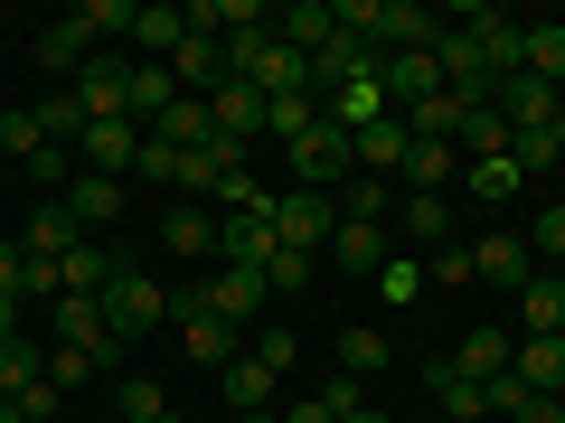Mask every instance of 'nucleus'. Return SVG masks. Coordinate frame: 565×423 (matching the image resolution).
I'll use <instances>...</instances> for the list:
<instances>
[{
  "mask_svg": "<svg viewBox=\"0 0 565 423\" xmlns=\"http://www.w3.org/2000/svg\"><path fill=\"white\" fill-rule=\"evenodd\" d=\"M424 282H434V292H452V282H481L471 245H434V254H424Z\"/></svg>",
  "mask_w": 565,
  "mask_h": 423,
  "instance_id": "obj_43",
  "label": "nucleus"
},
{
  "mask_svg": "<svg viewBox=\"0 0 565 423\" xmlns=\"http://www.w3.org/2000/svg\"><path fill=\"white\" fill-rule=\"evenodd\" d=\"M556 180H565V170H556Z\"/></svg>",
  "mask_w": 565,
  "mask_h": 423,
  "instance_id": "obj_59",
  "label": "nucleus"
},
{
  "mask_svg": "<svg viewBox=\"0 0 565 423\" xmlns=\"http://www.w3.org/2000/svg\"><path fill=\"white\" fill-rule=\"evenodd\" d=\"M57 207H66V217L85 226V236H95V226H114V217H122V180H104V170H76Z\"/></svg>",
  "mask_w": 565,
  "mask_h": 423,
  "instance_id": "obj_16",
  "label": "nucleus"
},
{
  "mask_svg": "<svg viewBox=\"0 0 565 423\" xmlns=\"http://www.w3.org/2000/svg\"><path fill=\"white\" fill-rule=\"evenodd\" d=\"M377 85H386V104H396V113H415V104L444 95V66H434V57H377Z\"/></svg>",
  "mask_w": 565,
  "mask_h": 423,
  "instance_id": "obj_14",
  "label": "nucleus"
},
{
  "mask_svg": "<svg viewBox=\"0 0 565 423\" xmlns=\"http://www.w3.org/2000/svg\"><path fill=\"white\" fill-rule=\"evenodd\" d=\"M264 226H274L282 245H302V254H330L340 198H330V188H274V198H264Z\"/></svg>",
  "mask_w": 565,
  "mask_h": 423,
  "instance_id": "obj_1",
  "label": "nucleus"
},
{
  "mask_svg": "<svg viewBox=\"0 0 565 423\" xmlns=\"http://www.w3.org/2000/svg\"><path fill=\"white\" fill-rule=\"evenodd\" d=\"M377 302L386 311H415L424 302V254H386L377 263Z\"/></svg>",
  "mask_w": 565,
  "mask_h": 423,
  "instance_id": "obj_35",
  "label": "nucleus"
},
{
  "mask_svg": "<svg viewBox=\"0 0 565 423\" xmlns=\"http://www.w3.org/2000/svg\"><path fill=\"white\" fill-rule=\"evenodd\" d=\"M405 245H452V198H405Z\"/></svg>",
  "mask_w": 565,
  "mask_h": 423,
  "instance_id": "obj_38",
  "label": "nucleus"
},
{
  "mask_svg": "<svg viewBox=\"0 0 565 423\" xmlns=\"http://www.w3.org/2000/svg\"><path fill=\"white\" fill-rule=\"evenodd\" d=\"M349 151H359L367 180H405V151H415V132H405V113H386V122H367Z\"/></svg>",
  "mask_w": 565,
  "mask_h": 423,
  "instance_id": "obj_13",
  "label": "nucleus"
},
{
  "mask_svg": "<svg viewBox=\"0 0 565 423\" xmlns=\"http://www.w3.org/2000/svg\"><path fill=\"white\" fill-rule=\"evenodd\" d=\"M386 207H396V198H386V180H367V170H349V180H340V217L349 226H386Z\"/></svg>",
  "mask_w": 565,
  "mask_h": 423,
  "instance_id": "obj_36",
  "label": "nucleus"
},
{
  "mask_svg": "<svg viewBox=\"0 0 565 423\" xmlns=\"http://www.w3.org/2000/svg\"><path fill=\"white\" fill-rule=\"evenodd\" d=\"M76 20H85V39H104V29H122V39H132V20H141V0H85Z\"/></svg>",
  "mask_w": 565,
  "mask_h": 423,
  "instance_id": "obj_45",
  "label": "nucleus"
},
{
  "mask_svg": "<svg viewBox=\"0 0 565 423\" xmlns=\"http://www.w3.org/2000/svg\"><path fill=\"white\" fill-rule=\"evenodd\" d=\"M274 39H282V47H302V57H321V47L340 39V20H330V0H292V10L274 20Z\"/></svg>",
  "mask_w": 565,
  "mask_h": 423,
  "instance_id": "obj_24",
  "label": "nucleus"
},
{
  "mask_svg": "<svg viewBox=\"0 0 565 423\" xmlns=\"http://www.w3.org/2000/svg\"><path fill=\"white\" fill-rule=\"evenodd\" d=\"M509 161H519L527 180H556V170H565V141L556 132H519V141H509Z\"/></svg>",
  "mask_w": 565,
  "mask_h": 423,
  "instance_id": "obj_42",
  "label": "nucleus"
},
{
  "mask_svg": "<svg viewBox=\"0 0 565 423\" xmlns=\"http://www.w3.org/2000/svg\"><path fill=\"white\" fill-rule=\"evenodd\" d=\"M85 57H95V39H85V20H76V10H57V20L39 29V66H47V76H76Z\"/></svg>",
  "mask_w": 565,
  "mask_h": 423,
  "instance_id": "obj_21",
  "label": "nucleus"
},
{
  "mask_svg": "<svg viewBox=\"0 0 565 423\" xmlns=\"http://www.w3.org/2000/svg\"><path fill=\"white\" fill-rule=\"evenodd\" d=\"M340 423H386V414H377V404H359V414H340Z\"/></svg>",
  "mask_w": 565,
  "mask_h": 423,
  "instance_id": "obj_55",
  "label": "nucleus"
},
{
  "mask_svg": "<svg viewBox=\"0 0 565 423\" xmlns=\"http://www.w3.org/2000/svg\"><path fill=\"white\" fill-rule=\"evenodd\" d=\"M207 113H217V132H236V141H255V132H264V95H255L245 76H226L217 95H207Z\"/></svg>",
  "mask_w": 565,
  "mask_h": 423,
  "instance_id": "obj_29",
  "label": "nucleus"
},
{
  "mask_svg": "<svg viewBox=\"0 0 565 423\" xmlns=\"http://www.w3.org/2000/svg\"><path fill=\"white\" fill-rule=\"evenodd\" d=\"M170 76H180V95H217V85H226V39L189 29V39H180V57H170Z\"/></svg>",
  "mask_w": 565,
  "mask_h": 423,
  "instance_id": "obj_15",
  "label": "nucleus"
},
{
  "mask_svg": "<svg viewBox=\"0 0 565 423\" xmlns=\"http://www.w3.org/2000/svg\"><path fill=\"white\" fill-rule=\"evenodd\" d=\"M161 245H170V254H199V263H217V217H207V207H170Z\"/></svg>",
  "mask_w": 565,
  "mask_h": 423,
  "instance_id": "obj_33",
  "label": "nucleus"
},
{
  "mask_svg": "<svg viewBox=\"0 0 565 423\" xmlns=\"http://www.w3.org/2000/svg\"><path fill=\"white\" fill-rule=\"evenodd\" d=\"M519 423H565V404H556V395H537V404H527Z\"/></svg>",
  "mask_w": 565,
  "mask_h": 423,
  "instance_id": "obj_53",
  "label": "nucleus"
},
{
  "mask_svg": "<svg viewBox=\"0 0 565 423\" xmlns=\"http://www.w3.org/2000/svg\"><path fill=\"white\" fill-rule=\"evenodd\" d=\"M29 180H47V198H66V180H76V161H66V151H39V161H29Z\"/></svg>",
  "mask_w": 565,
  "mask_h": 423,
  "instance_id": "obj_52",
  "label": "nucleus"
},
{
  "mask_svg": "<svg viewBox=\"0 0 565 423\" xmlns=\"http://www.w3.org/2000/svg\"><path fill=\"white\" fill-rule=\"evenodd\" d=\"M0 302H29V245H0Z\"/></svg>",
  "mask_w": 565,
  "mask_h": 423,
  "instance_id": "obj_50",
  "label": "nucleus"
},
{
  "mask_svg": "<svg viewBox=\"0 0 565 423\" xmlns=\"http://www.w3.org/2000/svg\"><path fill=\"white\" fill-rule=\"evenodd\" d=\"M132 161H141V122H85V141H76V170L132 180Z\"/></svg>",
  "mask_w": 565,
  "mask_h": 423,
  "instance_id": "obj_8",
  "label": "nucleus"
},
{
  "mask_svg": "<svg viewBox=\"0 0 565 423\" xmlns=\"http://www.w3.org/2000/svg\"><path fill=\"white\" fill-rule=\"evenodd\" d=\"M180 39H189V10H170V0H141V20H132V57L170 66V57H180Z\"/></svg>",
  "mask_w": 565,
  "mask_h": 423,
  "instance_id": "obj_17",
  "label": "nucleus"
},
{
  "mask_svg": "<svg viewBox=\"0 0 565 423\" xmlns=\"http://www.w3.org/2000/svg\"><path fill=\"white\" fill-rule=\"evenodd\" d=\"M282 170H292V188H340L349 170H359V151H349V132L321 113L302 141H282Z\"/></svg>",
  "mask_w": 565,
  "mask_h": 423,
  "instance_id": "obj_2",
  "label": "nucleus"
},
{
  "mask_svg": "<svg viewBox=\"0 0 565 423\" xmlns=\"http://www.w3.org/2000/svg\"><path fill=\"white\" fill-rule=\"evenodd\" d=\"M349 76H377V47L367 39H330L321 57H311V95H340Z\"/></svg>",
  "mask_w": 565,
  "mask_h": 423,
  "instance_id": "obj_19",
  "label": "nucleus"
},
{
  "mask_svg": "<svg viewBox=\"0 0 565 423\" xmlns=\"http://www.w3.org/2000/svg\"><path fill=\"white\" fill-rule=\"evenodd\" d=\"M29 254H39V263H66V254H85V226L66 217L57 198H47L39 217H29Z\"/></svg>",
  "mask_w": 565,
  "mask_h": 423,
  "instance_id": "obj_26",
  "label": "nucleus"
},
{
  "mask_svg": "<svg viewBox=\"0 0 565 423\" xmlns=\"http://www.w3.org/2000/svg\"><path fill=\"white\" fill-rule=\"evenodd\" d=\"M471 263H481V282H500V292H519V282L537 273L527 236H481V245H471Z\"/></svg>",
  "mask_w": 565,
  "mask_h": 423,
  "instance_id": "obj_23",
  "label": "nucleus"
},
{
  "mask_svg": "<svg viewBox=\"0 0 565 423\" xmlns=\"http://www.w3.org/2000/svg\"><path fill=\"white\" fill-rule=\"evenodd\" d=\"M546 273H556V292H565V263H546Z\"/></svg>",
  "mask_w": 565,
  "mask_h": 423,
  "instance_id": "obj_58",
  "label": "nucleus"
},
{
  "mask_svg": "<svg viewBox=\"0 0 565 423\" xmlns=\"http://www.w3.org/2000/svg\"><path fill=\"white\" fill-rule=\"evenodd\" d=\"M519 329H527V339H546V329L565 339V292H556V273H527V282H519Z\"/></svg>",
  "mask_w": 565,
  "mask_h": 423,
  "instance_id": "obj_28",
  "label": "nucleus"
},
{
  "mask_svg": "<svg viewBox=\"0 0 565 423\" xmlns=\"http://www.w3.org/2000/svg\"><path fill=\"white\" fill-rule=\"evenodd\" d=\"M509 377H519L527 395H556L565 404V339H556V329H546V339H519V348H509Z\"/></svg>",
  "mask_w": 565,
  "mask_h": 423,
  "instance_id": "obj_11",
  "label": "nucleus"
},
{
  "mask_svg": "<svg viewBox=\"0 0 565 423\" xmlns=\"http://www.w3.org/2000/svg\"><path fill=\"white\" fill-rule=\"evenodd\" d=\"M170 321H180V358H189V367H236V358H245V339H255V329L217 321L199 292H189V302H170Z\"/></svg>",
  "mask_w": 565,
  "mask_h": 423,
  "instance_id": "obj_3",
  "label": "nucleus"
},
{
  "mask_svg": "<svg viewBox=\"0 0 565 423\" xmlns=\"http://www.w3.org/2000/svg\"><path fill=\"white\" fill-rule=\"evenodd\" d=\"M122 423H170V395H161V386H122Z\"/></svg>",
  "mask_w": 565,
  "mask_h": 423,
  "instance_id": "obj_47",
  "label": "nucleus"
},
{
  "mask_svg": "<svg viewBox=\"0 0 565 423\" xmlns=\"http://www.w3.org/2000/svg\"><path fill=\"white\" fill-rule=\"evenodd\" d=\"M245 348H255V358L274 367V377H292V329H255V339H245Z\"/></svg>",
  "mask_w": 565,
  "mask_h": 423,
  "instance_id": "obj_51",
  "label": "nucleus"
},
{
  "mask_svg": "<svg viewBox=\"0 0 565 423\" xmlns=\"http://www.w3.org/2000/svg\"><path fill=\"white\" fill-rule=\"evenodd\" d=\"M0 151H10V161H39V151H57V141H47V122H39V104H10V113H0Z\"/></svg>",
  "mask_w": 565,
  "mask_h": 423,
  "instance_id": "obj_34",
  "label": "nucleus"
},
{
  "mask_svg": "<svg viewBox=\"0 0 565 423\" xmlns=\"http://www.w3.org/2000/svg\"><path fill=\"white\" fill-rule=\"evenodd\" d=\"M95 367H104V358H85V348H66V339L47 348V386H57V395H76V386L95 377Z\"/></svg>",
  "mask_w": 565,
  "mask_h": 423,
  "instance_id": "obj_44",
  "label": "nucleus"
},
{
  "mask_svg": "<svg viewBox=\"0 0 565 423\" xmlns=\"http://www.w3.org/2000/svg\"><path fill=\"white\" fill-rule=\"evenodd\" d=\"M311 122H321V95H274L264 104V141H302Z\"/></svg>",
  "mask_w": 565,
  "mask_h": 423,
  "instance_id": "obj_37",
  "label": "nucleus"
},
{
  "mask_svg": "<svg viewBox=\"0 0 565 423\" xmlns=\"http://www.w3.org/2000/svg\"><path fill=\"white\" fill-rule=\"evenodd\" d=\"M490 104L509 113V132H556L565 85H546V76H500V85H490Z\"/></svg>",
  "mask_w": 565,
  "mask_h": 423,
  "instance_id": "obj_6",
  "label": "nucleus"
},
{
  "mask_svg": "<svg viewBox=\"0 0 565 423\" xmlns=\"http://www.w3.org/2000/svg\"><path fill=\"white\" fill-rule=\"evenodd\" d=\"M217 386H226V404H236V414H274V386H282V377L255 358V348H245L236 367H217Z\"/></svg>",
  "mask_w": 565,
  "mask_h": 423,
  "instance_id": "obj_20",
  "label": "nucleus"
},
{
  "mask_svg": "<svg viewBox=\"0 0 565 423\" xmlns=\"http://www.w3.org/2000/svg\"><path fill=\"white\" fill-rule=\"evenodd\" d=\"M199 302L217 311V321H236V329H264V302H274V282H264V273H236V263H207Z\"/></svg>",
  "mask_w": 565,
  "mask_h": 423,
  "instance_id": "obj_5",
  "label": "nucleus"
},
{
  "mask_svg": "<svg viewBox=\"0 0 565 423\" xmlns=\"http://www.w3.org/2000/svg\"><path fill=\"white\" fill-rule=\"evenodd\" d=\"M311 263H321V254H302V245H274L264 282H274V292H302V282H311Z\"/></svg>",
  "mask_w": 565,
  "mask_h": 423,
  "instance_id": "obj_46",
  "label": "nucleus"
},
{
  "mask_svg": "<svg viewBox=\"0 0 565 423\" xmlns=\"http://www.w3.org/2000/svg\"><path fill=\"white\" fill-rule=\"evenodd\" d=\"M527 76L565 85V29H556V20H527Z\"/></svg>",
  "mask_w": 565,
  "mask_h": 423,
  "instance_id": "obj_40",
  "label": "nucleus"
},
{
  "mask_svg": "<svg viewBox=\"0 0 565 423\" xmlns=\"http://www.w3.org/2000/svg\"><path fill=\"white\" fill-rule=\"evenodd\" d=\"M424 386H434V404H444V423H490L481 386H471V377H462L452 358H434V367H424Z\"/></svg>",
  "mask_w": 565,
  "mask_h": 423,
  "instance_id": "obj_22",
  "label": "nucleus"
},
{
  "mask_svg": "<svg viewBox=\"0 0 565 423\" xmlns=\"http://www.w3.org/2000/svg\"><path fill=\"white\" fill-rule=\"evenodd\" d=\"M180 161H189V151H170V141H151V132H141V161H132V180H180Z\"/></svg>",
  "mask_w": 565,
  "mask_h": 423,
  "instance_id": "obj_48",
  "label": "nucleus"
},
{
  "mask_svg": "<svg viewBox=\"0 0 565 423\" xmlns=\"http://www.w3.org/2000/svg\"><path fill=\"white\" fill-rule=\"evenodd\" d=\"M509 329H462V348H452V367H462L471 386H490V377H509Z\"/></svg>",
  "mask_w": 565,
  "mask_h": 423,
  "instance_id": "obj_27",
  "label": "nucleus"
},
{
  "mask_svg": "<svg viewBox=\"0 0 565 423\" xmlns=\"http://www.w3.org/2000/svg\"><path fill=\"white\" fill-rule=\"evenodd\" d=\"M509 141H519V132H509L500 104H462V132H452V151H462V161H500Z\"/></svg>",
  "mask_w": 565,
  "mask_h": 423,
  "instance_id": "obj_18",
  "label": "nucleus"
},
{
  "mask_svg": "<svg viewBox=\"0 0 565 423\" xmlns=\"http://www.w3.org/2000/svg\"><path fill=\"white\" fill-rule=\"evenodd\" d=\"M39 377H47V348L29 339V329H20V339H0V404H20Z\"/></svg>",
  "mask_w": 565,
  "mask_h": 423,
  "instance_id": "obj_30",
  "label": "nucleus"
},
{
  "mask_svg": "<svg viewBox=\"0 0 565 423\" xmlns=\"http://www.w3.org/2000/svg\"><path fill=\"white\" fill-rule=\"evenodd\" d=\"M274 226H264V207H236V217H217V263H236V273H264L274 263Z\"/></svg>",
  "mask_w": 565,
  "mask_h": 423,
  "instance_id": "obj_7",
  "label": "nucleus"
},
{
  "mask_svg": "<svg viewBox=\"0 0 565 423\" xmlns=\"http://www.w3.org/2000/svg\"><path fill=\"white\" fill-rule=\"evenodd\" d=\"M217 132V113H207V95H180L161 122H151V141H170V151H199V141Z\"/></svg>",
  "mask_w": 565,
  "mask_h": 423,
  "instance_id": "obj_32",
  "label": "nucleus"
},
{
  "mask_svg": "<svg viewBox=\"0 0 565 423\" xmlns=\"http://www.w3.org/2000/svg\"><path fill=\"white\" fill-rule=\"evenodd\" d=\"M527 254H556V263H565V198H556V207H546V217H537V226H527Z\"/></svg>",
  "mask_w": 565,
  "mask_h": 423,
  "instance_id": "obj_49",
  "label": "nucleus"
},
{
  "mask_svg": "<svg viewBox=\"0 0 565 423\" xmlns=\"http://www.w3.org/2000/svg\"><path fill=\"white\" fill-rule=\"evenodd\" d=\"M0 339H20V302H0Z\"/></svg>",
  "mask_w": 565,
  "mask_h": 423,
  "instance_id": "obj_54",
  "label": "nucleus"
},
{
  "mask_svg": "<svg viewBox=\"0 0 565 423\" xmlns=\"http://www.w3.org/2000/svg\"><path fill=\"white\" fill-rule=\"evenodd\" d=\"M405 180H415V198H444V180H462V151L452 141H415L405 151Z\"/></svg>",
  "mask_w": 565,
  "mask_h": 423,
  "instance_id": "obj_31",
  "label": "nucleus"
},
{
  "mask_svg": "<svg viewBox=\"0 0 565 423\" xmlns=\"http://www.w3.org/2000/svg\"><path fill=\"white\" fill-rule=\"evenodd\" d=\"M95 302H104V329H114V339H141V329H161V321H170V292H161L151 273H132V263L104 282Z\"/></svg>",
  "mask_w": 565,
  "mask_h": 423,
  "instance_id": "obj_4",
  "label": "nucleus"
},
{
  "mask_svg": "<svg viewBox=\"0 0 565 423\" xmlns=\"http://www.w3.org/2000/svg\"><path fill=\"white\" fill-rule=\"evenodd\" d=\"M377 367H386V329H340V377H377Z\"/></svg>",
  "mask_w": 565,
  "mask_h": 423,
  "instance_id": "obj_41",
  "label": "nucleus"
},
{
  "mask_svg": "<svg viewBox=\"0 0 565 423\" xmlns=\"http://www.w3.org/2000/svg\"><path fill=\"white\" fill-rule=\"evenodd\" d=\"M462 188H471V198H519L527 170L509 161V151H500V161H462Z\"/></svg>",
  "mask_w": 565,
  "mask_h": 423,
  "instance_id": "obj_39",
  "label": "nucleus"
},
{
  "mask_svg": "<svg viewBox=\"0 0 565 423\" xmlns=\"http://www.w3.org/2000/svg\"><path fill=\"white\" fill-rule=\"evenodd\" d=\"M57 339L66 348H85V358H114V329H104V302H95V292H57Z\"/></svg>",
  "mask_w": 565,
  "mask_h": 423,
  "instance_id": "obj_10",
  "label": "nucleus"
},
{
  "mask_svg": "<svg viewBox=\"0 0 565 423\" xmlns=\"http://www.w3.org/2000/svg\"><path fill=\"white\" fill-rule=\"evenodd\" d=\"M122 85H132V57H85V66H76L85 122H122Z\"/></svg>",
  "mask_w": 565,
  "mask_h": 423,
  "instance_id": "obj_9",
  "label": "nucleus"
},
{
  "mask_svg": "<svg viewBox=\"0 0 565 423\" xmlns=\"http://www.w3.org/2000/svg\"><path fill=\"white\" fill-rule=\"evenodd\" d=\"M0 423H29V414H20V404H0Z\"/></svg>",
  "mask_w": 565,
  "mask_h": 423,
  "instance_id": "obj_56",
  "label": "nucleus"
},
{
  "mask_svg": "<svg viewBox=\"0 0 565 423\" xmlns=\"http://www.w3.org/2000/svg\"><path fill=\"white\" fill-rule=\"evenodd\" d=\"M236 423H282V414H236Z\"/></svg>",
  "mask_w": 565,
  "mask_h": 423,
  "instance_id": "obj_57",
  "label": "nucleus"
},
{
  "mask_svg": "<svg viewBox=\"0 0 565 423\" xmlns=\"http://www.w3.org/2000/svg\"><path fill=\"white\" fill-rule=\"evenodd\" d=\"M386 254H396V245H386V226H349V217H340V236H330V263H340V273H367V282H377Z\"/></svg>",
  "mask_w": 565,
  "mask_h": 423,
  "instance_id": "obj_25",
  "label": "nucleus"
},
{
  "mask_svg": "<svg viewBox=\"0 0 565 423\" xmlns=\"http://www.w3.org/2000/svg\"><path fill=\"white\" fill-rule=\"evenodd\" d=\"M170 104H180V76H170V66H151V57H132V85H122V122H141V132H151Z\"/></svg>",
  "mask_w": 565,
  "mask_h": 423,
  "instance_id": "obj_12",
  "label": "nucleus"
}]
</instances>
